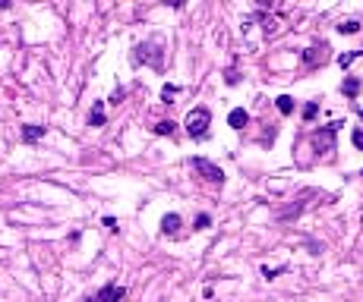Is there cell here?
Segmentation results:
<instances>
[{
    "mask_svg": "<svg viewBox=\"0 0 363 302\" xmlns=\"http://www.w3.org/2000/svg\"><path fill=\"white\" fill-rule=\"evenodd\" d=\"M44 132H48V126H38V123H29V126H22V142H38V139H44Z\"/></svg>",
    "mask_w": 363,
    "mask_h": 302,
    "instance_id": "cell-8",
    "label": "cell"
},
{
    "mask_svg": "<svg viewBox=\"0 0 363 302\" xmlns=\"http://www.w3.org/2000/svg\"><path fill=\"white\" fill-rule=\"evenodd\" d=\"M209 223H212L209 214H199V217H196V230H209Z\"/></svg>",
    "mask_w": 363,
    "mask_h": 302,
    "instance_id": "cell-19",
    "label": "cell"
},
{
    "mask_svg": "<svg viewBox=\"0 0 363 302\" xmlns=\"http://www.w3.org/2000/svg\"><path fill=\"white\" fill-rule=\"evenodd\" d=\"M316 113H319V101H310V104L303 107V120H313Z\"/></svg>",
    "mask_w": 363,
    "mask_h": 302,
    "instance_id": "cell-17",
    "label": "cell"
},
{
    "mask_svg": "<svg viewBox=\"0 0 363 302\" xmlns=\"http://www.w3.org/2000/svg\"><path fill=\"white\" fill-rule=\"evenodd\" d=\"M360 54H363V51H348V54H341V57H338V66H341V69H348Z\"/></svg>",
    "mask_w": 363,
    "mask_h": 302,
    "instance_id": "cell-14",
    "label": "cell"
},
{
    "mask_svg": "<svg viewBox=\"0 0 363 302\" xmlns=\"http://www.w3.org/2000/svg\"><path fill=\"white\" fill-rule=\"evenodd\" d=\"M354 145H357V148H363V129H357V132H354Z\"/></svg>",
    "mask_w": 363,
    "mask_h": 302,
    "instance_id": "cell-22",
    "label": "cell"
},
{
    "mask_svg": "<svg viewBox=\"0 0 363 302\" xmlns=\"http://www.w3.org/2000/svg\"><path fill=\"white\" fill-rule=\"evenodd\" d=\"M338 32H341V35H357V32H360V22H357V19H348V22L338 26Z\"/></svg>",
    "mask_w": 363,
    "mask_h": 302,
    "instance_id": "cell-15",
    "label": "cell"
},
{
    "mask_svg": "<svg viewBox=\"0 0 363 302\" xmlns=\"http://www.w3.org/2000/svg\"><path fill=\"white\" fill-rule=\"evenodd\" d=\"M224 79H228V85H237V82H240V76L234 72V69H228V76H224Z\"/></svg>",
    "mask_w": 363,
    "mask_h": 302,
    "instance_id": "cell-21",
    "label": "cell"
},
{
    "mask_svg": "<svg viewBox=\"0 0 363 302\" xmlns=\"http://www.w3.org/2000/svg\"><path fill=\"white\" fill-rule=\"evenodd\" d=\"M123 94H126L123 88H114V94H111V104H120V101H123Z\"/></svg>",
    "mask_w": 363,
    "mask_h": 302,
    "instance_id": "cell-20",
    "label": "cell"
},
{
    "mask_svg": "<svg viewBox=\"0 0 363 302\" xmlns=\"http://www.w3.org/2000/svg\"><path fill=\"white\" fill-rule=\"evenodd\" d=\"M85 302H101V299H98V293H95V296H88V299H85Z\"/></svg>",
    "mask_w": 363,
    "mask_h": 302,
    "instance_id": "cell-23",
    "label": "cell"
},
{
    "mask_svg": "<svg viewBox=\"0 0 363 302\" xmlns=\"http://www.w3.org/2000/svg\"><path fill=\"white\" fill-rule=\"evenodd\" d=\"M360 120H363V110H360Z\"/></svg>",
    "mask_w": 363,
    "mask_h": 302,
    "instance_id": "cell-24",
    "label": "cell"
},
{
    "mask_svg": "<svg viewBox=\"0 0 363 302\" xmlns=\"http://www.w3.org/2000/svg\"><path fill=\"white\" fill-rule=\"evenodd\" d=\"M174 129H177V123H174V120H158V123L152 126L155 136H174Z\"/></svg>",
    "mask_w": 363,
    "mask_h": 302,
    "instance_id": "cell-12",
    "label": "cell"
},
{
    "mask_svg": "<svg viewBox=\"0 0 363 302\" xmlns=\"http://www.w3.org/2000/svg\"><path fill=\"white\" fill-rule=\"evenodd\" d=\"M123 296H126V290L117 287V283H104V287L98 290V299L101 302H123Z\"/></svg>",
    "mask_w": 363,
    "mask_h": 302,
    "instance_id": "cell-6",
    "label": "cell"
},
{
    "mask_svg": "<svg viewBox=\"0 0 363 302\" xmlns=\"http://www.w3.org/2000/svg\"><path fill=\"white\" fill-rule=\"evenodd\" d=\"M180 230V214H165L161 217V233H177Z\"/></svg>",
    "mask_w": 363,
    "mask_h": 302,
    "instance_id": "cell-10",
    "label": "cell"
},
{
    "mask_svg": "<svg viewBox=\"0 0 363 302\" xmlns=\"http://www.w3.org/2000/svg\"><path fill=\"white\" fill-rule=\"evenodd\" d=\"M88 126H104V101L92 104V113H88Z\"/></svg>",
    "mask_w": 363,
    "mask_h": 302,
    "instance_id": "cell-9",
    "label": "cell"
},
{
    "mask_svg": "<svg viewBox=\"0 0 363 302\" xmlns=\"http://www.w3.org/2000/svg\"><path fill=\"white\" fill-rule=\"evenodd\" d=\"M325 51H329V44H313V47H306V51H303V63H306V66L325 63V57H329Z\"/></svg>",
    "mask_w": 363,
    "mask_h": 302,
    "instance_id": "cell-5",
    "label": "cell"
},
{
    "mask_svg": "<svg viewBox=\"0 0 363 302\" xmlns=\"http://www.w3.org/2000/svg\"><path fill=\"white\" fill-rule=\"evenodd\" d=\"M246 123H249V113H246L243 107H234V110L228 113V126H231V129H243Z\"/></svg>",
    "mask_w": 363,
    "mask_h": 302,
    "instance_id": "cell-7",
    "label": "cell"
},
{
    "mask_svg": "<svg viewBox=\"0 0 363 302\" xmlns=\"http://www.w3.org/2000/svg\"><path fill=\"white\" fill-rule=\"evenodd\" d=\"M184 126H187V132L193 139H206V132H209V126H212V110L209 107H193L190 113H187V120H184Z\"/></svg>",
    "mask_w": 363,
    "mask_h": 302,
    "instance_id": "cell-1",
    "label": "cell"
},
{
    "mask_svg": "<svg viewBox=\"0 0 363 302\" xmlns=\"http://www.w3.org/2000/svg\"><path fill=\"white\" fill-rule=\"evenodd\" d=\"M193 170L202 180H209V183H215V186H221L224 183V170L218 167V164H212V161H206V158H193Z\"/></svg>",
    "mask_w": 363,
    "mask_h": 302,
    "instance_id": "cell-3",
    "label": "cell"
},
{
    "mask_svg": "<svg viewBox=\"0 0 363 302\" xmlns=\"http://www.w3.org/2000/svg\"><path fill=\"white\" fill-rule=\"evenodd\" d=\"M275 104H278V113H284V117H290V113H294V98H290V94H281V98H275Z\"/></svg>",
    "mask_w": 363,
    "mask_h": 302,
    "instance_id": "cell-13",
    "label": "cell"
},
{
    "mask_svg": "<svg viewBox=\"0 0 363 302\" xmlns=\"http://www.w3.org/2000/svg\"><path fill=\"white\" fill-rule=\"evenodd\" d=\"M133 63H149L155 69H161V66H165V51H161L158 41H145V44H139L133 51Z\"/></svg>",
    "mask_w": 363,
    "mask_h": 302,
    "instance_id": "cell-2",
    "label": "cell"
},
{
    "mask_svg": "<svg viewBox=\"0 0 363 302\" xmlns=\"http://www.w3.org/2000/svg\"><path fill=\"white\" fill-rule=\"evenodd\" d=\"M341 91L348 94V98H357V94H360V79H357V76H348V79L341 82Z\"/></svg>",
    "mask_w": 363,
    "mask_h": 302,
    "instance_id": "cell-11",
    "label": "cell"
},
{
    "mask_svg": "<svg viewBox=\"0 0 363 302\" xmlns=\"http://www.w3.org/2000/svg\"><path fill=\"white\" fill-rule=\"evenodd\" d=\"M284 271H287L284 264H278V268H262V277H268V280H271V277H278V274H284Z\"/></svg>",
    "mask_w": 363,
    "mask_h": 302,
    "instance_id": "cell-18",
    "label": "cell"
},
{
    "mask_svg": "<svg viewBox=\"0 0 363 302\" xmlns=\"http://www.w3.org/2000/svg\"><path fill=\"white\" fill-rule=\"evenodd\" d=\"M174 94H177V85H165V88H161V101L174 104Z\"/></svg>",
    "mask_w": 363,
    "mask_h": 302,
    "instance_id": "cell-16",
    "label": "cell"
},
{
    "mask_svg": "<svg viewBox=\"0 0 363 302\" xmlns=\"http://www.w3.org/2000/svg\"><path fill=\"white\" fill-rule=\"evenodd\" d=\"M341 126H344V123L335 120V123H329V126L316 129V132H313V145H316L319 151H335V132H338Z\"/></svg>",
    "mask_w": 363,
    "mask_h": 302,
    "instance_id": "cell-4",
    "label": "cell"
}]
</instances>
